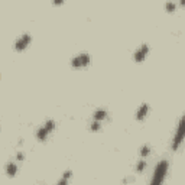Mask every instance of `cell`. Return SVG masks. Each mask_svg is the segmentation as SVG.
<instances>
[{"label":"cell","mask_w":185,"mask_h":185,"mask_svg":"<svg viewBox=\"0 0 185 185\" xmlns=\"http://www.w3.org/2000/svg\"><path fill=\"white\" fill-rule=\"evenodd\" d=\"M184 139H185V114L181 117L179 123H178V127H176V132H175V135H174V139H172V149L176 151V149L181 146V143L184 142Z\"/></svg>","instance_id":"cell-1"},{"label":"cell","mask_w":185,"mask_h":185,"mask_svg":"<svg viewBox=\"0 0 185 185\" xmlns=\"http://www.w3.org/2000/svg\"><path fill=\"white\" fill-rule=\"evenodd\" d=\"M168 172V161H161L156 168L153 171V178H152V184H162L165 179V175Z\"/></svg>","instance_id":"cell-2"},{"label":"cell","mask_w":185,"mask_h":185,"mask_svg":"<svg viewBox=\"0 0 185 185\" xmlns=\"http://www.w3.org/2000/svg\"><path fill=\"white\" fill-rule=\"evenodd\" d=\"M54 129H55V121H54V120H48V121H45V123L38 129V132H36V137H38L39 140H45L46 136L49 135Z\"/></svg>","instance_id":"cell-3"},{"label":"cell","mask_w":185,"mask_h":185,"mask_svg":"<svg viewBox=\"0 0 185 185\" xmlns=\"http://www.w3.org/2000/svg\"><path fill=\"white\" fill-rule=\"evenodd\" d=\"M90 55L88 54H80V55H77V56H74L72 58V61H71V65L75 68H80V67H85V65H88L90 64Z\"/></svg>","instance_id":"cell-4"},{"label":"cell","mask_w":185,"mask_h":185,"mask_svg":"<svg viewBox=\"0 0 185 185\" xmlns=\"http://www.w3.org/2000/svg\"><path fill=\"white\" fill-rule=\"evenodd\" d=\"M29 42H31V35H29V34H23L16 41V44H15V49H16V51H23L26 46H28V45H29Z\"/></svg>","instance_id":"cell-5"},{"label":"cell","mask_w":185,"mask_h":185,"mask_svg":"<svg viewBox=\"0 0 185 185\" xmlns=\"http://www.w3.org/2000/svg\"><path fill=\"white\" fill-rule=\"evenodd\" d=\"M148 52H149V46H148L146 44H145V45H142V46H139V48L136 49L135 55H133L135 61H136V62H140V61H143V59L146 58Z\"/></svg>","instance_id":"cell-6"},{"label":"cell","mask_w":185,"mask_h":185,"mask_svg":"<svg viewBox=\"0 0 185 185\" xmlns=\"http://www.w3.org/2000/svg\"><path fill=\"white\" fill-rule=\"evenodd\" d=\"M149 113V104H142L140 107H139V110L136 111V120H143V119L146 117V114Z\"/></svg>","instance_id":"cell-7"},{"label":"cell","mask_w":185,"mask_h":185,"mask_svg":"<svg viewBox=\"0 0 185 185\" xmlns=\"http://www.w3.org/2000/svg\"><path fill=\"white\" fill-rule=\"evenodd\" d=\"M106 117H107V111H106L104 109H99V110H96L94 114H93V120H99V121H103Z\"/></svg>","instance_id":"cell-8"},{"label":"cell","mask_w":185,"mask_h":185,"mask_svg":"<svg viewBox=\"0 0 185 185\" xmlns=\"http://www.w3.org/2000/svg\"><path fill=\"white\" fill-rule=\"evenodd\" d=\"M16 171H17V166H16V164H13V162H10V164L6 166V174H7L9 176L16 175Z\"/></svg>","instance_id":"cell-9"},{"label":"cell","mask_w":185,"mask_h":185,"mask_svg":"<svg viewBox=\"0 0 185 185\" xmlns=\"http://www.w3.org/2000/svg\"><path fill=\"white\" fill-rule=\"evenodd\" d=\"M175 7H176V4H175V3H174L172 0L166 1V4H165V9H166V12H169V13L175 12Z\"/></svg>","instance_id":"cell-10"},{"label":"cell","mask_w":185,"mask_h":185,"mask_svg":"<svg viewBox=\"0 0 185 185\" xmlns=\"http://www.w3.org/2000/svg\"><path fill=\"white\" fill-rule=\"evenodd\" d=\"M100 127H101V121H99V120H94V121L91 123V126H90V129H91V130H94V132H96V130H99Z\"/></svg>","instance_id":"cell-11"},{"label":"cell","mask_w":185,"mask_h":185,"mask_svg":"<svg viewBox=\"0 0 185 185\" xmlns=\"http://www.w3.org/2000/svg\"><path fill=\"white\" fill-rule=\"evenodd\" d=\"M149 152H151V148H149L148 145H145V146L140 148V155H142V156H148Z\"/></svg>","instance_id":"cell-12"},{"label":"cell","mask_w":185,"mask_h":185,"mask_svg":"<svg viewBox=\"0 0 185 185\" xmlns=\"http://www.w3.org/2000/svg\"><path fill=\"white\" fill-rule=\"evenodd\" d=\"M145 166H146V162H145V161H140V162L137 164V166H136V169H137V171L140 172V171H143V169H145Z\"/></svg>","instance_id":"cell-13"},{"label":"cell","mask_w":185,"mask_h":185,"mask_svg":"<svg viewBox=\"0 0 185 185\" xmlns=\"http://www.w3.org/2000/svg\"><path fill=\"white\" fill-rule=\"evenodd\" d=\"M16 158H17V161H23V159H25V155H23L22 152H19L16 155Z\"/></svg>","instance_id":"cell-14"},{"label":"cell","mask_w":185,"mask_h":185,"mask_svg":"<svg viewBox=\"0 0 185 185\" xmlns=\"http://www.w3.org/2000/svg\"><path fill=\"white\" fill-rule=\"evenodd\" d=\"M64 178H65V179H69V178H71V171H67V172H64Z\"/></svg>","instance_id":"cell-15"},{"label":"cell","mask_w":185,"mask_h":185,"mask_svg":"<svg viewBox=\"0 0 185 185\" xmlns=\"http://www.w3.org/2000/svg\"><path fill=\"white\" fill-rule=\"evenodd\" d=\"M62 1H64V0H52V3H54V4H61Z\"/></svg>","instance_id":"cell-16"},{"label":"cell","mask_w":185,"mask_h":185,"mask_svg":"<svg viewBox=\"0 0 185 185\" xmlns=\"http://www.w3.org/2000/svg\"><path fill=\"white\" fill-rule=\"evenodd\" d=\"M179 4H181V6H185V0H179Z\"/></svg>","instance_id":"cell-17"}]
</instances>
